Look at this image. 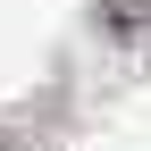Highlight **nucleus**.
Segmentation results:
<instances>
[{"mask_svg":"<svg viewBox=\"0 0 151 151\" xmlns=\"http://www.w3.org/2000/svg\"><path fill=\"white\" fill-rule=\"evenodd\" d=\"M0 151H9V134H0Z\"/></svg>","mask_w":151,"mask_h":151,"instance_id":"f257e3e1","label":"nucleus"}]
</instances>
